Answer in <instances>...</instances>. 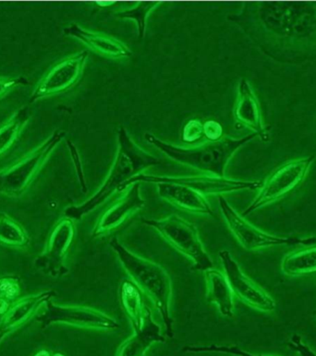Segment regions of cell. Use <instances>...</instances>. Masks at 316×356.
<instances>
[{"instance_id": "obj_1", "label": "cell", "mask_w": 316, "mask_h": 356, "mask_svg": "<svg viewBox=\"0 0 316 356\" xmlns=\"http://www.w3.org/2000/svg\"><path fill=\"white\" fill-rule=\"evenodd\" d=\"M118 141L120 148L117 157L105 183L94 196L83 204L67 208L64 211L66 218L80 221L84 216L105 202L114 192H121L123 186L132 177L143 173L145 169L160 163L156 157L135 144L123 127H120L118 132Z\"/></svg>"}, {"instance_id": "obj_2", "label": "cell", "mask_w": 316, "mask_h": 356, "mask_svg": "<svg viewBox=\"0 0 316 356\" xmlns=\"http://www.w3.org/2000/svg\"><path fill=\"white\" fill-rule=\"evenodd\" d=\"M109 245L131 277L132 282L152 299L165 324L166 335L173 338V321L171 314L172 282L168 271L156 262L132 253L117 237L110 240Z\"/></svg>"}, {"instance_id": "obj_3", "label": "cell", "mask_w": 316, "mask_h": 356, "mask_svg": "<svg viewBox=\"0 0 316 356\" xmlns=\"http://www.w3.org/2000/svg\"><path fill=\"white\" fill-rule=\"evenodd\" d=\"M256 136L253 134L242 138H225L190 148L171 145L152 134H146L145 138L172 160L183 165L210 176L225 177L226 168L234 154Z\"/></svg>"}, {"instance_id": "obj_4", "label": "cell", "mask_w": 316, "mask_h": 356, "mask_svg": "<svg viewBox=\"0 0 316 356\" xmlns=\"http://www.w3.org/2000/svg\"><path fill=\"white\" fill-rule=\"evenodd\" d=\"M65 137V132L54 131L38 148L10 168L0 171V195L19 197L28 191L42 168L53 154L54 149Z\"/></svg>"}, {"instance_id": "obj_5", "label": "cell", "mask_w": 316, "mask_h": 356, "mask_svg": "<svg viewBox=\"0 0 316 356\" xmlns=\"http://www.w3.org/2000/svg\"><path fill=\"white\" fill-rule=\"evenodd\" d=\"M143 223L154 228L172 247L190 259L193 264V270L207 271L213 268V261L205 250L198 230L193 223L177 216L160 220L143 219Z\"/></svg>"}, {"instance_id": "obj_6", "label": "cell", "mask_w": 316, "mask_h": 356, "mask_svg": "<svg viewBox=\"0 0 316 356\" xmlns=\"http://www.w3.org/2000/svg\"><path fill=\"white\" fill-rule=\"evenodd\" d=\"M219 200L220 210L228 229L245 250H258L278 245H310L316 242L314 236L301 238L297 236H278L265 233L247 222L244 216H239L222 195L219 196Z\"/></svg>"}, {"instance_id": "obj_7", "label": "cell", "mask_w": 316, "mask_h": 356, "mask_svg": "<svg viewBox=\"0 0 316 356\" xmlns=\"http://www.w3.org/2000/svg\"><path fill=\"white\" fill-rule=\"evenodd\" d=\"M315 160V155L290 161L274 171L262 185L260 191L244 211L242 216H250L253 211L278 202L300 185L309 173L310 168Z\"/></svg>"}, {"instance_id": "obj_8", "label": "cell", "mask_w": 316, "mask_h": 356, "mask_svg": "<svg viewBox=\"0 0 316 356\" xmlns=\"http://www.w3.org/2000/svg\"><path fill=\"white\" fill-rule=\"evenodd\" d=\"M152 183L158 184L161 182H168L179 184L188 186L193 191L199 192L202 195H219L235 192L239 191H255L260 188L261 182L258 181H242L230 179L227 177H219L210 176V175H199V176L188 177H168L156 176V175H148L141 173L129 179L121 188V191H125L129 186L135 183Z\"/></svg>"}, {"instance_id": "obj_9", "label": "cell", "mask_w": 316, "mask_h": 356, "mask_svg": "<svg viewBox=\"0 0 316 356\" xmlns=\"http://www.w3.org/2000/svg\"><path fill=\"white\" fill-rule=\"evenodd\" d=\"M46 312L38 316V321L46 330L52 324L62 323L81 329L116 330L120 327L118 322L106 314L81 306H59L49 300Z\"/></svg>"}, {"instance_id": "obj_10", "label": "cell", "mask_w": 316, "mask_h": 356, "mask_svg": "<svg viewBox=\"0 0 316 356\" xmlns=\"http://www.w3.org/2000/svg\"><path fill=\"white\" fill-rule=\"evenodd\" d=\"M75 234L72 220L65 218L56 223L43 252L35 259V267L53 278H61L69 273L65 261L74 241Z\"/></svg>"}, {"instance_id": "obj_11", "label": "cell", "mask_w": 316, "mask_h": 356, "mask_svg": "<svg viewBox=\"0 0 316 356\" xmlns=\"http://www.w3.org/2000/svg\"><path fill=\"white\" fill-rule=\"evenodd\" d=\"M87 58L88 52L81 51L54 65L33 90L30 103L59 95L72 88L83 75Z\"/></svg>"}, {"instance_id": "obj_12", "label": "cell", "mask_w": 316, "mask_h": 356, "mask_svg": "<svg viewBox=\"0 0 316 356\" xmlns=\"http://www.w3.org/2000/svg\"><path fill=\"white\" fill-rule=\"evenodd\" d=\"M219 259L234 296L261 312H270L276 309V301L242 270L228 250L220 251Z\"/></svg>"}, {"instance_id": "obj_13", "label": "cell", "mask_w": 316, "mask_h": 356, "mask_svg": "<svg viewBox=\"0 0 316 356\" xmlns=\"http://www.w3.org/2000/svg\"><path fill=\"white\" fill-rule=\"evenodd\" d=\"M56 295L55 291L47 290L16 299L0 319V344L8 336L26 324L38 309L55 298Z\"/></svg>"}, {"instance_id": "obj_14", "label": "cell", "mask_w": 316, "mask_h": 356, "mask_svg": "<svg viewBox=\"0 0 316 356\" xmlns=\"http://www.w3.org/2000/svg\"><path fill=\"white\" fill-rule=\"evenodd\" d=\"M143 207H145V200L140 195V183H135L120 199H118L111 207L107 209L93 231V238L117 230L127 222V220L131 218Z\"/></svg>"}, {"instance_id": "obj_15", "label": "cell", "mask_w": 316, "mask_h": 356, "mask_svg": "<svg viewBox=\"0 0 316 356\" xmlns=\"http://www.w3.org/2000/svg\"><path fill=\"white\" fill-rule=\"evenodd\" d=\"M157 185L158 195L175 207L193 213L214 216L210 203L199 192L179 184L161 182Z\"/></svg>"}, {"instance_id": "obj_16", "label": "cell", "mask_w": 316, "mask_h": 356, "mask_svg": "<svg viewBox=\"0 0 316 356\" xmlns=\"http://www.w3.org/2000/svg\"><path fill=\"white\" fill-rule=\"evenodd\" d=\"M65 35L77 38L93 51L109 58H127L131 56V51L125 44L117 39L110 38L104 33L91 32L73 24L64 30Z\"/></svg>"}, {"instance_id": "obj_17", "label": "cell", "mask_w": 316, "mask_h": 356, "mask_svg": "<svg viewBox=\"0 0 316 356\" xmlns=\"http://www.w3.org/2000/svg\"><path fill=\"white\" fill-rule=\"evenodd\" d=\"M160 327L154 321L150 309H146L145 321L139 330L121 344L116 356H145L154 343H165Z\"/></svg>"}, {"instance_id": "obj_18", "label": "cell", "mask_w": 316, "mask_h": 356, "mask_svg": "<svg viewBox=\"0 0 316 356\" xmlns=\"http://www.w3.org/2000/svg\"><path fill=\"white\" fill-rule=\"evenodd\" d=\"M234 114L239 122L252 129L255 134L259 135L264 131L259 102L252 87L244 79L239 86L238 100Z\"/></svg>"}, {"instance_id": "obj_19", "label": "cell", "mask_w": 316, "mask_h": 356, "mask_svg": "<svg viewBox=\"0 0 316 356\" xmlns=\"http://www.w3.org/2000/svg\"><path fill=\"white\" fill-rule=\"evenodd\" d=\"M207 281V300L216 305L222 316L231 318L234 315V293L225 274L210 268L205 271Z\"/></svg>"}, {"instance_id": "obj_20", "label": "cell", "mask_w": 316, "mask_h": 356, "mask_svg": "<svg viewBox=\"0 0 316 356\" xmlns=\"http://www.w3.org/2000/svg\"><path fill=\"white\" fill-rule=\"evenodd\" d=\"M120 301L134 330H139L145 321L148 307L143 304L142 293L132 281H123L120 285Z\"/></svg>"}, {"instance_id": "obj_21", "label": "cell", "mask_w": 316, "mask_h": 356, "mask_svg": "<svg viewBox=\"0 0 316 356\" xmlns=\"http://www.w3.org/2000/svg\"><path fill=\"white\" fill-rule=\"evenodd\" d=\"M286 275L297 277L316 273V245L287 254L281 264Z\"/></svg>"}, {"instance_id": "obj_22", "label": "cell", "mask_w": 316, "mask_h": 356, "mask_svg": "<svg viewBox=\"0 0 316 356\" xmlns=\"http://www.w3.org/2000/svg\"><path fill=\"white\" fill-rule=\"evenodd\" d=\"M30 118V107L25 106L19 108L8 122L0 128V157L16 143L25 126L29 122Z\"/></svg>"}, {"instance_id": "obj_23", "label": "cell", "mask_w": 316, "mask_h": 356, "mask_svg": "<svg viewBox=\"0 0 316 356\" xmlns=\"http://www.w3.org/2000/svg\"><path fill=\"white\" fill-rule=\"evenodd\" d=\"M29 242V234L25 229L7 213H0V244L24 248Z\"/></svg>"}, {"instance_id": "obj_24", "label": "cell", "mask_w": 316, "mask_h": 356, "mask_svg": "<svg viewBox=\"0 0 316 356\" xmlns=\"http://www.w3.org/2000/svg\"><path fill=\"white\" fill-rule=\"evenodd\" d=\"M186 354H205V353H216V354L232 355L236 356H278L269 355H255L245 351L237 346H221V344H208V346H186L182 349Z\"/></svg>"}, {"instance_id": "obj_25", "label": "cell", "mask_w": 316, "mask_h": 356, "mask_svg": "<svg viewBox=\"0 0 316 356\" xmlns=\"http://www.w3.org/2000/svg\"><path fill=\"white\" fill-rule=\"evenodd\" d=\"M157 5V3L155 2L137 3L134 6V8L123 11L118 15L120 16V18L132 19L136 21L138 26H139L140 38H143L145 36V21L148 13Z\"/></svg>"}, {"instance_id": "obj_26", "label": "cell", "mask_w": 316, "mask_h": 356, "mask_svg": "<svg viewBox=\"0 0 316 356\" xmlns=\"http://www.w3.org/2000/svg\"><path fill=\"white\" fill-rule=\"evenodd\" d=\"M22 293V282L19 277L8 275L0 277V298L15 301Z\"/></svg>"}, {"instance_id": "obj_27", "label": "cell", "mask_w": 316, "mask_h": 356, "mask_svg": "<svg viewBox=\"0 0 316 356\" xmlns=\"http://www.w3.org/2000/svg\"><path fill=\"white\" fill-rule=\"evenodd\" d=\"M28 81L24 77H0V99L19 86H27Z\"/></svg>"}, {"instance_id": "obj_28", "label": "cell", "mask_w": 316, "mask_h": 356, "mask_svg": "<svg viewBox=\"0 0 316 356\" xmlns=\"http://www.w3.org/2000/svg\"><path fill=\"white\" fill-rule=\"evenodd\" d=\"M67 143L68 146H69L70 155H72L73 163H74L76 173H77V177L79 178V182H80L81 191L86 193L87 191L86 181V177H84L83 165H81L80 155H79L77 148H76V146L72 143V141L68 140Z\"/></svg>"}, {"instance_id": "obj_29", "label": "cell", "mask_w": 316, "mask_h": 356, "mask_svg": "<svg viewBox=\"0 0 316 356\" xmlns=\"http://www.w3.org/2000/svg\"><path fill=\"white\" fill-rule=\"evenodd\" d=\"M287 346L300 356H316V354L301 339L300 335L293 334Z\"/></svg>"}, {"instance_id": "obj_30", "label": "cell", "mask_w": 316, "mask_h": 356, "mask_svg": "<svg viewBox=\"0 0 316 356\" xmlns=\"http://www.w3.org/2000/svg\"><path fill=\"white\" fill-rule=\"evenodd\" d=\"M203 134H204V125L199 121L191 120L185 127L183 138L186 141H193L201 138Z\"/></svg>"}, {"instance_id": "obj_31", "label": "cell", "mask_w": 316, "mask_h": 356, "mask_svg": "<svg viewBox=\"0 0 316 356\" xmlns=\"http://www.w3.org/2000/svg\"><path fill=\"white\" fill-rule=\"evenodd\" d=\"M222 132L221 126L216 121L210 120L204 124V134L212 141L219 140Z\"/></svg>"}, {"instance_id": "obj_32", "label": "cell", "mask_w": 316, "mask_h": 356, "mask_svg": "<svg viewBox=\"0 0 316 356\" xmlns=\"http://www.w3.org/2000/svg\"><path fill=\"white\" fill-rule=\"evenodd\" d=\"M13 304V301L6 298H0V315L7 312L8 307Z\"/></svg>"}, {"instance_id": "obj_33", "label": "cell", "mask_w": 316, "mask_h": 356, "mask_svg": "<svg viewBox=\"0 0 316 356\" xmlns=\"http://www.w3.org/2000/svg\"><path fill=\"white\" fill-rule=\"evenodd\" d=\"M35 356H52L50 355V353L49 351H47V350H42V351L38 352V354H36Z\"/></svg>"}, {"instance_id": "obj_34", "label": "cell", "mask_w": 316, "mask_h": 356, "mask_svg": "<svg viewBox=\"0 0 316 356\" xmlns=\"http://www.w3.org/2000/svg\"><path fill=\"white\" fill-rule=\"evenodd\" d=\"M52 356H65V355L61 354V353H56V354L53 355Z\"/></svg>"}, {"instance_id": "obj_35", "label": "cell", "mask_w": 316, "mask_h": 356, "mask_svg": "<svg viewBox=\"0 0 316 356\" xmlns=\"http://www.w3.org/2000/svg\"><path fill=\"white\" fill-rule=\"evenodd\" d=\"M315 316H316V312H315Z\"/></svg>"}]
</instances>
